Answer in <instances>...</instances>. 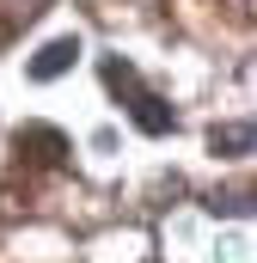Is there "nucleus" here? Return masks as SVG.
I'll list each match as a JSON object with an SVG mask.
<instances>
[{
  "instance_id": "obj_1",
  "label": "nucleus",
  "mask_w": 257,
  "mask_h": 263,
  "mask_svg": "<svg viewBox=\"0 0 257 263\" xmlns=\"http://www.w3.org/2000/svg\"><path fill=\"white\" fill-rule=\"evenodd\" d=\"M98 73H104V86L123 98L128 123H135L141 135H172V129H178V110H172L159 92H147V86H141L135 62H123V55H104V62H98Z\"/></svg>"
},
{
  "instance_id": "obj_2",
  "label": "nucleus",
  "mask_w": 257,
  "mask_h": 263,
  "mask_svg": "<svg viewBox=\"0 0 257 263\" xmlns=\"http://www.w3.org/2000/svg\"><path fill=\"white\" fill-rule=\"evenodd\" d=\"M74 62H80V37H56L49 49H37V55H31L25 73H31V80H56V73H67Z\"/></svg>"
},
{
  "instance_id": "obj_3",
  "label": "nucleus",
  "mask_w": 257,
  "mask_h": 263,
  "mask_svg": "<svg viewBox=\"0 0 257 263\" xmlns=\"http://www.w3.org/2000/svg\"><path fill=\"white\" fill-rule=\"evenodd\" d=\"M208 141H214V153L227 147V159H245L251 153V123H227V129H214Z\"/></svg>"
}]
</instances>
